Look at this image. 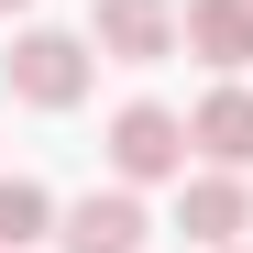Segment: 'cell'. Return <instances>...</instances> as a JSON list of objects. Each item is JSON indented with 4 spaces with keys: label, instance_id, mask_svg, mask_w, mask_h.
Wrapping results in <instances>:
<instances>
[{
    "label": "cell",
    "instance_id": "obj_3",
    "mask_svg": "<svg viewBox=\"0 0 253 253\" xmlns=\"http://www.w3.org/2000/svg\"><path fill=\"white\" fill-rule=\"evenodd\" d=\"M88 44L121 55V66H165L187 44V11H176V0H99V11H88Z\"/></svg>",
    "mask_w": 253,
    "mask_h": 253
},
{
    "label": "cell",
    "instance_id": "obj_10",
    "mask_svg": "<svg viewBox=\"0 0 253 253\" xmlns=\"http://www.w3.org/2000/svg\"><path fill=\"white\" fill-rule=\"evenodd\" d=\"M231 253H242V242H231Z\"/></svg>",
    "mask_w": 253,
    "mask_h": 253
},
{
    "label": "cell",
    "instance_id": "obj_1",
    "mask_svg": "<svg viewBox=\"0 0 253 253\" xmlns=\"http://www.w3.org/2000/svg\"><path fill=\"white\" fill-rule=\"evenodd\" d=\"M187 154H198V132H187V121L165 110V99H132V110L110 121V176H121V187H154V176H187Z\"/></svg>",
    "mask_w": 253,
    "mask_h": 253
},
{
    "label": "cell",
    "instance_id": "obj_4",
    "mask_svg": "<svg viewBox=\"0 0 253 253\" xmlns=\"http://www.w3.org/2000/svg\"><path fill=\"white\" fill-rule=\"evenodd\" d=\"M143 198L132 187H88V198H77V209H55V242L66 253H143Z\"/></svg>",
    "mask_w": 253,
    "mask_h": 253
},
{
    "label": "cell",
    "instance_id": "obj_6",
    "mask_svg": "<svg viewBox=\"0 0 253 253\" xmlns=\"http://www.w3.org/2000/svg\"><path fill=\"white\" fill-rule=\"evenodd\" d=\"M187 55L220 66V77H242L253 66V0H187Z\"/></svg>",
    "mask_w": 253,
    "mask_h": 253
},
{
    "label": "cell",
    "instance_id": "obj_9",
    "mask_svg": "<svg viewBox=\"0 0 253 253\" xmlns=\"http://www.w3.org/2000/svg\"><path fill=\"white\" fill-rule=\"evenodd\" d=\"M0 11H33V0H0Z\"/></svg>",
    "mask_w": 253,
    "mask_h": 253
},
{
    "label": "cell",
    "instance_id": "obj_2",
    "mask_svg": "<svg viewBox=\"0 0 253 253\" xmlns=\"http://www.w3.org/2000/svg\"><path fill=\"white\" fill-rule=\"evenodd\" d=\"M88 66H99L88 33H22V44H11V99H33V110H77V99H88Z\"/></svg>",
    "mask_w": 253,
    "mask_h": 253
},
{
    "label": "cell",
    "instance_id": "obj_5",
    "mask_svg": "<svg viewBox=\"0 0 253 253\" xmlns=\"http://www.w3.org/2000/svg\"><path fill=\"white\" fill-rule=\"evenodd\" d=\"M176 231H187V242H209V253H231V242L253 231V187H242V165H209V176H187Z\"/></svg>",
    "mask_w": 253,
    "mask_h": 253
},
{
    "label": "cell",
    "instance_id": "obj_7",
    "mask_svg": "<svg viewBox=\"0 0 253 253\" xmlns=\"http://www.w3.org/2000/svg\"><path fill=\"white\" fill-rule=\"evenodd\" d=\"M187 132H198L209 165H253V88H209V99L187 110Z\"/></svg>",
    "mask_w": 253,
    "mask_h": 253
},
{
    "label": "cell",
    "instance_id": "obj_8",
    "mask_svg": "<svg viewBox=\"0 0 253 253\" xmlns=\"http://www.w3.org/2000/svg\"><path fill=\"white\" fill-rule=\"evenodd\" d=\"M55 231V198L33 187V176H0V253H22V242H44Z\"/></svg>",
    "mask_w": 253,
    "mask_h": 253
}]
</instances>
